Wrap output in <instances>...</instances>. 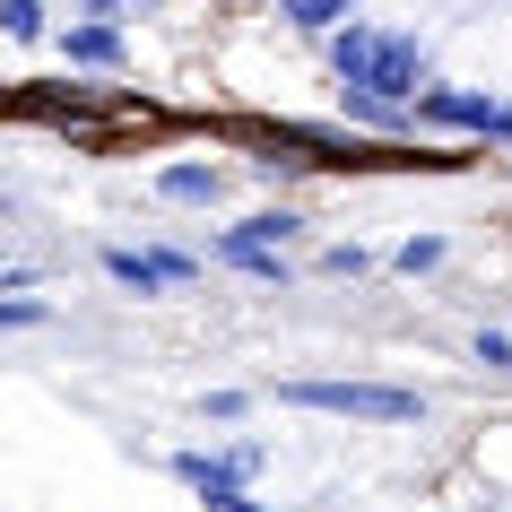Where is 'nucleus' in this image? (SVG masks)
<instances>
[{"label": "nucleus", "instance_id": "obj_3", "mask_svg": "<svg viewBox=\"0 0 512 512\" xmlns=\"http://www.w3.org/2000/svg\"><path fill=\"white\" fill-rule=\"evenodd\" d=\"M105 278L113 287H131V296H174L200 278L191 252H139V243H105Z\"/></svg>", "mask_w": 512, "mask_h": 512}, {"label": "nucleus", "instance_id": "obj_5", "mask_svg": "<svg viewBox=\"0 0 512 512\" xmlns=\"http://www.w3.org/2000/svg\"><path fill=\"white\" fill-rule=\"evenodd\" d=\"M261 460H270V443H217V452H174L165 469L200 495V486H243V478H261Z\"/></svg>", "mask_w": 512, "mask_h": 512}, {"label": "nucleus", "instance_id": "obj_12", "mask_svg": "<svg viewBox=\"0 0 512 512\" xmlns=\"http://www.w3.org/2000/svg\"><path fill=\"white\" fill-rule=\"evenodd\" d=\"M0 27H9V44H35L44 35V0H0Z\"/></svg>", "mask_w": 512, "mask_h": 512}, {"label": "nucleus", "instance_id": "obj_2", "mask_svg": "<svg viewBox=\"0 0 512 512\" xmlns=\"http://www.w3.org/2000/svg\"><path fill=\"white\" fill-rule=\"evenodd\" d=\"M287 408H322V417H365V426H417L426 391L408 382H278Z\"/></svg>", "mask_w": 512, "mask_h": 512}, {"label": "nucleus", "instance_id": "obj_14", "mask_svg": "<svg viewBox=\"0 0 512 512\" xmlns=\"http://www.w3.org/2000/svg\"><path fill=\"white\" fill-rule=\"evenodd\" d=\"M44 313H53V304H44V296H9V304H0V330H35V322H44Z\"/></svg>", "mask_w": 512, "mask_h": 512}, {"label": "nucleus", "instance_id": "obj_7", "mask_svg": "<svg viewBox=\"0 0 512 512\" xmlns=\"http://www.w3.org/2000/svg\"><path fill=\"white\" fill-rule=\"evenodd\" d=\"M157 200H174V209H217L226 200V165H165Z\"/></svg>", "mask_w": 512, "mask_h": 512}, {"label": "nucleus", "instance_id": "obj_19", "mask_svg": "<svg viewBox=\"0 0 512 512\" xmlns=\"http://www.w3.org/2000/svg\"><path fill=\"white\" fill-rule=\"evenodd\" d=\"M495 139H504V148H512V105H504V122H495Z\"/></svg>", "mask_w": 512, "mask_h": 512}, {"label": "nucleus", "instance_id": "obj_9", "mask_svg": "<svg viewBox=\"0 0 512 512\" xmlns=\"http://www.w3.org/2000/svg\"><path fill=\"white\" fill-rule=\"evenodd\" d=\"M278 18L304 27V35H339V27L356 18V0H278Z\"/></svg>", "mask_w": 512, "mask_h": 512}, {"label": "nucleus", "instance_id": "obj_16", "mask_svg": "<svg viewBox=\"0 0 512 512\" xmlns=\"http://www.w3.org/2000/svg\"><path fill=\"white\" fill-rule=\"evenodd\" d=\"M478 365H486V374H504V365H512V339H504V330H478Z\"/></svg>", "mask_w": 512, "mask_h": 512}, {"label": "nucleus", "instance_id": "obj_8", "mask_svg": "<svg viewBox=\"0 0 512 512\" xmlns=\"http://www.w3.org/2000/svg\"><path fill=\"white\" fill-rule=\"evenodd\" d=\"M217 261H226V270H243V278H287V252H270V243H243V235H217Z\"/></svg>", "mask_w": 512, "mask_h": 512}, {"label": "nucleus", "instance_id": "obj_4", "mask_svg": "<svg viewBox=\"0 0 512 512\" xmlns=\"http://www.w3.org/2000/svg\"><path fill=\"white\" fill-rule=\"evenodd\" d=\"M408 113H417V131H478V139H495V122H504L486 87H417Z\"/></svg>", "mask_w": 512, "mask_h": 512}, {"label": "nucleus", "instance_id": "obj_6", "mask_svg": "<svg viewBox=\"0 0 512 512\" xmlns=\"http://www.w3.org/2000/svg\"><path fill=\"white\" fill-rule=\"evenodd\" d=\"M61 61L70 70H131V44H122L113 18H79V27L61 35Z\"/></svg>", "mask_w": 512, "mask_h": 512}, {"label": "nucleus", "instance_id": "obj_11", "mask_svg": "<svg viewBox=\"0 0 512 512\" xmlns=\"http://www.w3.org/2000/svg\"><path fill=\"white\" fill-rule=\"evenodd\" d=\"M391 270H400V278H426V270H443V235H408L400 252H391Z\"/></svg>", "mask_w": 512, "mask_h": 512}, {"label": "nucleus", "instance_id": "obj_17", "mask_svg": "<svg viewBox=\"0 0 512 512\" xmlns=\"http://www.w3.org/2000/svg\"><path fill=\"white\" fill-rule=\"evenodd\" d=\"M200 408H209L217 426H226V417H243V408H252V400H243V391H209V400H200Z\"/></svg>", "mask_w": 512, "mask_h": 512}, {"label": "nucleus", "instance_id": "obj_1", "mask_svg": "<svg viewBox=\"0 0 512 512\" xmlns=\"http://www.w3.org/2000/svg\"><path fill=\"white\" fill-rule=\"evenodd\" d=\"M330 44V79L339 87H374L382 105H417V87H426V44L417 35H400V27H339V35H322Z\"/></svg>", "mask_w": 512, "mask_h": 512}, {"label": "nucleus", "instance_id": "obj_13", "mask_svg": "<svg viewBox=\"0 0 512 512\" xmlns=\"http://www.w3.org/2000/svg\"><path fill=\"white\" fill-rule=\"evenodd\" d=\"M322 270H330V278H365V270H374V252H365V243H330Z\"/></svg>", "mask_w": 512, "mask_h": 512}, {"label": "nucleus", "instance_id": "obj_15", "mask_svg": "<svg viewBox=\"0 0 512 512\" xmlns=\"http://www.w3.org/2000/svg\"><path fill=\"white\" fill-rule=\"evenodd\" d=\"M200 504H209V512H270V504H252L243 486H200Z\"/></svg>", "mask_w": 512, "mask_h": 512}, {"label": "nucleus", "instance_id": "obj_10", "mask_svg": "<svg viewBox=\"0 0 512 512\" xmlns=\"http://www.w3.org/2000/svg\"><path fill=\"white\" fill-rule=\"evenodd\" d=\"M226 235H243V243H270V252H287V243L304 235V217H296V209H252L243 226H226Z\"/></svg>", "mask_w": 512, "mask_h": 512}, {"label": "nucleus", "instance_id": "obj_18", "mask_svg": "<svg viewBox=\"0 0 512 512\" xmlns=\"http://www.w3.org/2000/svg\"><path fill=\"white\" fill-rule=\"evenodd\" d=\"M122 9H139V0H87V18H122Z\"/></svg>", "mask_w": 512, "mask_h": 512}]
</instances>
